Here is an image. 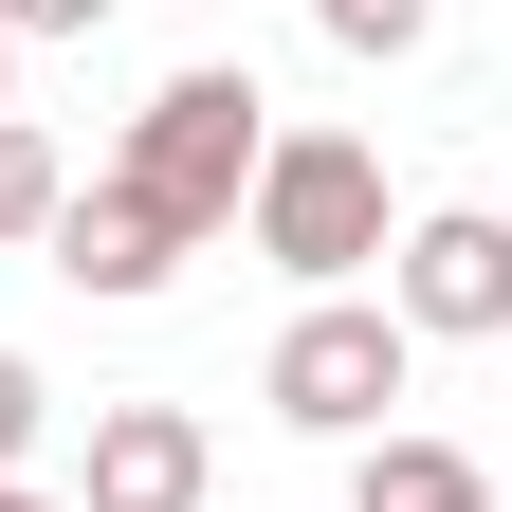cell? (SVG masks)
I'll list each match as a JSON object with an SVG mask.
<instances>
[{"mask_svg": "<svg viewBox=\"0 0 512 512\" xmlns=\"http://www.w3.org/2000/svg\"><path fill=\"white\" fill-rule=\"evenodd\" d=\"M384 311H403L421 348H494L512 330V220L494 202H421L384 238Z\"/></svg>", "mask_w": 512, "mask_h": 512, "instance_id": "cell-4", "label": "cell"}, {"mask_svg": "<svg viewBox=\"0 0 512 512\" xmlns=\"http://www.w3.org/2000/svg\"><path fill=\"white\" fill-rule=\"evenodd\" d=\"M256 147H275V92H256L238 55H202V74H165L147 110H128L110 183H128V202H165L183 238H238V183H256Z\"/></svg>", "mask_w": 512, "mask_h": 512, "instance_id": "cell-2", "label": "cell"}, {"mask_svg": "<svg viewBox=\"0 0 512 512\" xmlns=\"http://www.w3.org/2000/svg\"><path fill=\"white\" fill-rule=\"evenodd\" d=\"M37 256H55V275H74L92 311H147V293H165V275H183V256H202V238H183L165 202H128V183L92 165L74 202H55V238H37Z\"/></svg>", "mask_w": 512, "mask_h": 512, "instance_id": "cell-5", "label": "cell"}, {"mask_svg": "<svg viewBox=\"0 0 512 512\" xmlns=\"http://www.w3.org/2000/svg\"><path fill=\"white\" fill-rule=\"evenodd\" d=\"M311 19H330L348 74H384V55H421V37H439V0H311Z\"/></svg>", "mask_w": 512, "mask_h": 512, "instance_id": "cell-9", "label": "cell"}, {"mask_svg": "<svg viewBox=\"0 0 512 512\" xmlns=\"http://www.w3.org/2000/svg\"><path fill=\"white\" fill-rule=\"evenodd\" d=\"M0 37H110V0H0Z\"/></svg>", "mask_w": 512, "mask_h": 512, "instance_id": "cell-11", "label": "cell"}, {"mask_svg": "<svg viewBox=\"0 0 512 512\" xmlns=\"http://www.w3.org/2000/svg\"><path fill=\"white\" fill-rule=\"evenodd\" d=\"M37 421H55V384H37L19 348H0V476H19V458H37Z\"/></svg>", "mask_w": 512, "mask_h": 512, "instance_id": "cell-10", "label": "cell"}, {"mask_svg": "<svg viewBox=\"0 0 512 512\" xmlns=\"http://www.w3.org/2000/svg\"><path fill=\"white\" fill-rule=\"evenodd\" d=\"M403 366H421V330H403L384 293H311L293 330H275V366H256V384H275V421H293V439H384Z\"/></svg>", "mask_w": 512, "mask_h": 512, "instance_id": "cell-3", "label": "cell"}, {"mask_svg": "<svg viewBox=\"0 0 512 512\" xmlns=\"http://www.w3.org/2000/svg\"><path fill=\"white\" fill-rule=\"evenodd\" d=\"M0 74H19V37H0Z\"/></svg>", "mask_w": 512, "mask_h": 512, "instance_id": "cell-13", "label": "cell"}, {"mask_svg": "<svg viewBox=\"0 0 512 512\" xmlns=\"http://www.w3.org/2000/svg\"><path fill=\"white\" fill-rule=\"evenodd\" d=\"M55 202H74V165H55L37 128L0 110V256H19V238H55Z\"/></svg>", "mask_w": 512, "mask_h": 512, "instance_id": "cell-8", "label": "cell"}, {"mask_svg": "<svg viewBox=\"0 0 512 512\" xmlns=\"http://www.w3.org/2000/svg\"><path fill=\"white\" fill-rule=\"evenodd\" d=\"M348 512H494V476L458 458V439L384 421V439H348Z\"/></svg>", "mask_w": 512, "mask_h": 512, "instance_id": "cell-7", "label": "cell"}, {"mask_svg": "<svg viewBox=\"0 0 512 512\" xmlns=\"http://www.w3.org/2000/svg\"><path fill=\"white\" fill-rule=\"evenodd\" d=\"M238 238L275 256L293 293H366L384 275V147L366 128H275V147H256V183H238Z\"/></svg>", "mask_w": 512, "mask_h": 512, "instance_id": "cell-1", "label": "cell"}, {"mask_svg": "<svg viewBox=\"0 0 512 512\" xmlns=\"http://www.w3.org/2000/svg\"><path fill=\"white\" fill-rule=\"evenodd\" d=\"M0 512H74V494H37V476H0Z\"/></svg>", "mask_w": 512, "mask_h": 512, "instance_id": "cell-12", "label": "cell"}, {"mask_svg": "<svg viewBox=\"0 0 512 512\" xmlns=\"http://www.w3.org/2000/svg\"><path fill=\"white\" fill-rule=\"evenodd\" d=\"M202 476H220L202 403H92V476H74V512H202Z\"/></svg>", "mask_w": 512, "mask_h": 512, "instance_id": "cell-6", "label": "cell"}]
</instances>
